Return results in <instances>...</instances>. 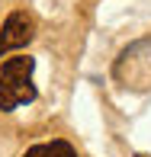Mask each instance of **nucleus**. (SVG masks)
I'll return each instance as SVG.
<instances>
[{
  "instance_id": "nucleus-1",
  "label": "nucleus",
  "mask_w": 151,
  "mask_h": 157,
  "mask_svg": "<svg viewBox=\"0 0 151 157\" xmlns=\"http://www.w3.org/2000/svg\"><path fill=\"white\" fill-rule=\"evenodd\" d=\"M32 58H10L6 64H0V109H16L23 103L35 99V87H32Z\"/></svg>"
},
{
  "instance_id": "nucleus-2",
  "label": "nucleus",
  "mask_w": 151,
  "mask_h": 157,
  "mask_svg": "<svg viewBox=\"0 0 151 157\" xmlns=\"http://www.w3.org/2000/svg\"><path fill=\"white\" fill-rule=\"evenodd\" d=\"M32 35H35V23H32L29 13H23V10L10 13L6 23H3V29H0V58H3L6 52H13V48L29 45Z\"/></svg>"
},
{
  "instance_id": "nucleus-4",
  "label": "nucleus",
  "mask_w": 151,
  "mask_h": 157,
  "mask_svg": "<svg viewBox=\"0 0 151 157\" xmlns=\"http://www.w3.org/2000/svg\"><path fill=\"white\" fill-rule=\"evenodd\" d=\"M135 157H148V154H135Z\"/></svg>"
},
{
  "instance_id": "nucleus-3",
  "label": "nucleus",
  "mask_w": 151,
  "mask_h": 157,
  "mask_svg": "<svg viewBox=\"0 0 151 157\" xmlns=\"http://www.w3.org/2000/svg\"><path fill=\"white\" fill-rule=\"evenodd\" d=\"M23 157H77V151L68 141H42V144H32Z\"/></svg>"
}]
</instances>
